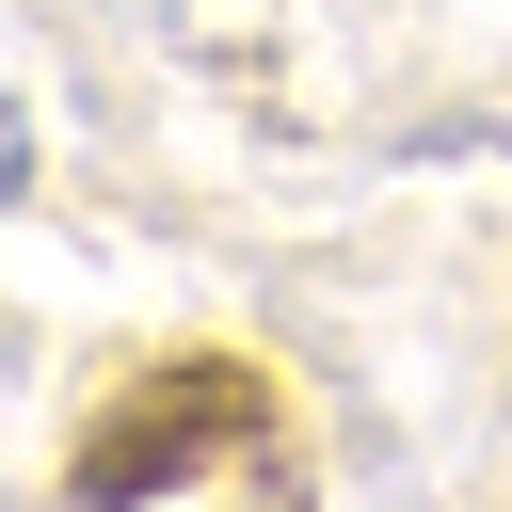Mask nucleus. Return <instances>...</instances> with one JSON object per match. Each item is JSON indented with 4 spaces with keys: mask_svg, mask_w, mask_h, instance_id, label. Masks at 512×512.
<instances>
[{
    "mask_svg": "<svg viewBox=\"0 0 512 512\" xmlns=\"http://www.w3.org/2000/svg\"><path fill=\"white\" fill-rule=\"evenodd\" d=\"M272 432V384L240 352H160L144 384L96 400V432L64 448V512H144V496H192L208 464H240Z\"/></svg>",
    "mask_w": 512,
    "mask_h": 512,
    "instance_id": "nucleus-1",
    "label": "nucleus"
}]
</instances>
